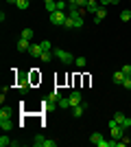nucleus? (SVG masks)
<instances>
[{
  "label": "nucleus",
  "instance_id": "6",
  "mask_svg": "<svg viewBox=\"0 0 131 147\" xmlns=\"http://www.w3.org/2000/svg\"><path fill=\"white\" fill-rule=\"evenodd\" d=\"M33 57H42V53H44V44L39 42V44H31V51H29Z\"/></svg>",
  "mask_w": 131,
  "mask_h": 147
},
{
  "label": "nucleus",
  "instance_id": "13",
  "mask_svg": "<svg viewBox=\"0 0 131 147\" xmlns=\"http://www.w3.org/2000/svg\"><path fill=\"white\" fill-rule=\"evenodd\" d=\"M44 143H46V138H44L42 134H37L35 138H33V145H35V147H44Z\"/></svg>",
  "mask_w": 131,
  "mask_h": 147
},
{
  "label": "nucleus",
  "instance_id": "8",
  "mask_svg": "<svg viewBox=\"0 0 131 147\" xmlns=\"http://www.w3.org/2000/svg\"><path fill=\"white\" fill-rule=\"evenodd\" d=\"M105 16H107L105 7H98V11L94 13V22H96V24H98V22H103V20H105Z\"/></svg>",
  "mask_w": 131,
  "mask_h": 147
},
{
  "label": "nucleus",
  "instance_id": "18",
  "mask_svg": "<svg viewBox=\"0 0 131 147\" xmlns=\"http://www.w3.org/2000/svg\"><path fill=\"white\" fill-rule=\"evenodd\" d=\"M33 35H35L33 29H24V31H22V37H24V40H33Z\"/></svg>",
  "mask_w": 131,
  "mask_h": 147
},
{
  "label": "nucleus",
  "instance_id": "33",
  "mask_svg": "<svg viewBox=\"0 0 131 147\" xmlns=\"http://www.w3.org/2000/svg\"><path fill=\"white\" fill-rule=\"evenodd\" d=\"M90 2H98V0H87V5H90Z\"/></svg>",
  "mask_w": 131,
  "mask_h": 147
},
{
  "label": "nucleus",
  "instance_id": "15",
  "mask_svg": "<svg viewBox=\"0 0 131 147\" xmlns=\"http://www.w3.org/2000/svg\"><path fill=\"white\" fill-rule=\"evenodd\" d=\"M15 5H18V9H22V11H24V9H29V5H31V0H18Z\"/></svg>",
  "mask_w": 131,
  "mask_h": 147
},
{
  "label": "nucleus",
  "instance_id": "24",
  "mask_svg": "<svg viewBox=\"0 0 131 147\" xmlns=\"http://www.w3.org/2000/svg\"><path fill=\"white\" fill-rule=\"evenodd\" d=\"M59 108H70V99H68V97H61V101H59Z\"/></svg>",
  "mask_w": 131,
  "mask_h": 147
},
{
  "label": "nucleus",
  "instance_id": "1",
  "mask_svg": "<svg viewBox=\"0 0 131 147\" xmlns=\"http://www.w3.org/2000/svg\"><path fill=\"white\" fill-rule=\"evenodd\" d=\"M53 53H55V57L61 61V64H66V66H68V64H74V55H70V53H66V51L53 49Z\"/></svg>",
  "mask_w": 131,
  "mask_h": 147
},
{
  "label": "nucleus",
  "instance_id": "28",
  "mask_svg": "<svg viewBox=\"0 0 131 147\" xmlns=\"http://www.w3.org/2000/svg\"><path fill=\"white\" fill-rule=\"evenodd\" d=\"M122 88H127V90H131V77H125V81H122Z\"/></svg>",
  "mask_w": 131,
  "mask_h": 147
},
{
  "label": "nucleus",
  "instance_id": "12",
  "mask_svg": "<svg viewBox=\"0 0 131 147\" xmlns=\"http://www.w3.org/2000/svg\"><path fill=\"white\" fill-rule=\"evenodd\" d=\"M53 57H55V53H53V51H44L39 59H42L44 64H48V61H53Z\"/></svg>",
  "mask_w": 131,
  "mask_h": 147
},
{
  "label": "nucleus",
  "instance_id": "20",
  "mask_svg": "<svg viewBox=\"0 0 131 147\" xmlns=\"http://www.w3.org/2000/svg\"><path fill=\"white\" fill-rule=\"evenodd\" d=\"M63 29H74V20L70 18V16L66 18V22H63Z\"/></svg>",
  "mask_w": 131,
  "mask_h": 147
},
{
  "label": "nucleus",
  "instance_id": "34",
  "mask_svg": "<svg viewBox=\"0 0 131 147\" xmlns=\"http://www.w3.org/2000/svg\"><path fill=\"white\" fill-rule=\"evenodd\" d=\"M7 2H18V0H7Z\"/></svg>",
  "mask_w": 131,
  "mask_h": 147
},
{
  "label": "nucleus",
  "instance_id": "4",
  "mask_svg": "<svg viewBox=\"0 0 131 147\" xmlns=\"http://www.w3.org/2000/svg\"><path fill=\"white\" fill-rule=\"evenodd\" d=\"M70 108H72V105H79V103H83V94H81V92H72V94H70Z\"/></svg>",
  "mask_w": 131,
  "mask_h": 147
},
{
  "label": "nucleus",
  "instance_id": "29",
  "mask_svg": "<svg viewBox=\"0 0 131 147\" xmlns=\"http://www.w3.org/2000/svg\"><path fill=\"white\" fill-rule=\"evenodd\" d=\"M44 147H57V141H48V138H46V143H44Z\"/></svg>",
  "mask_w": 131,
  "mask_h": 147
},
{
  "label": "nucleus",
  "instance_id": "3",
  "mask_svg": "<svg viewBox=\"0 0 131 147\" xmlns=\"http://www.w3.org/2000/svg\"><path fill=\"white\" fill-rule=\"evenodd\" d=\"M90 141H92V145H98V147H109V141H105V138H103V134H98V132H94V134L90 136Z\"/></svg>",
  "mask_w": 131,
  "mask_h": 147
},
{
  "label": "nucleus",
  "instance_id": "21",
  "mask_svg": "<svg viewBox=\"0 0 131 147\" xmlns=\"http://www.w3.org/2000/svg\"><path fill=\"white\" fill-rule=\"evenodd\" d=\"M11 117V110H9V108H2V110H0V119H9Z\"/></svg>",
  "mask_w": 131,
  "mask_h": 147
},
{
  "label": "nucleus",
  "instance_id": "30",
  "mask_svg": "<svg viewBox=\"0 0 131 147\" xmlns=\"http://www.w3.org/2000/svg\"><path fill=\"white\" fill-rule=\"evenodd\" d=\"M63 9H66V2H63V0H59V2H57V11H63Z\"/></svg>",
  "mask_w": 131,
  "mask_h": 147
},
{
  "label": "nucleus",
  "instance_id": "26",
  "mask_svg": "<svg viewBox=\"0 0 131 147\" xmlns=\"http://www.w3.org/2000/svg\"><path fill=\"white\" fill-rule=\"evenodd\" d=\"M120 125H122V127H125V129H129V127H131V119H129V117H125V119H122V123H120Z\"/></svg>",
  "mask_w": 131,
  "mask_h": 147
},
{
  "label": "nucleus",
  "instance_id": "5",
  "mask_svg": "<svg viewBox=\"0 0 131 147\" xmlns=\"http://www.w3.org/2000/svg\"><path fill=\"white\" fill-rule=\"evenodd\" d=\"M85 108H87V103H85V101H83V103H79V105H72V114H74V119L83 117V112H85Z\"/></svg>",
  "mask_w": 131,
  "mask_h": 147
},
{
  "label": "nucleus",
  "instance_id": "2",
  "mask_svg": "<svg viewBox=\"0 0 131 147\" xmlns=\"http://www.w3.org/2000/svg\"><path fill=\"white\" fill-rule=\"evenodd\" d=\"M66 18H68V16H66L63 11H55V13H50V22H53L55 26H63Z\"/></svg>",
  "mask_w": 131,
  "mask_h": 147
},
{
  "label": "nucleus",
  "instance_id": "31",
  "mask_svg": "<svg viewBox=\"0 0 131 147\" xmlns=\"http://www.w3.org/2000/svg\"><path fill=\"white\" fill-rule=\"evenodd\" d=\"M44 44V51H53V46H50V42H42Z\"/></svg>",
  "mask_w": 131,
  "mask_h": 147
},
{
  "label": "nucleus",
  "instance_id": "11",
  "mask_svg": "<svg viewBox=\"0 0 131 147\" xmlns=\"http://www.w3.org/2000/svg\"><path fill=\"white\" fill-rule=\"evenodd\" d=\"M0 127L5 129V132H9V129L13 127V123H11V117H9V119H0Z\"/></svg>",
  "mask_w": 131,
  "mask_h": 147
},
{
  "label": "nucleus",
  "instance_id": "27",
  "mask_svg": "<svg viewBox=\"0 0 131 147\" xmlns=\"http://www.w3.org/2000/svg\"><path fill=\"white\" fill-rule=\"evenodd\" d=\"M120 70H122V73H125L127 77H131V64H125V66L120 68Z\"/></svg>",
  "mask_w": 131,
  "mask_h": 147
},
{
  "label": "nucleus",
  "instance_id": "9",
  "mask_svg": "<svg viewBox=\"0 0 131 147\" xmlns=\"http://www.w3.org/2000/svg\"><path fill=\"white\" fill-rule=\"evenodd\" d=\"M112 136H114V138H122V136H125V127H122V125L112 127Z\"/></svg>",
  "mask_w": 131,
  "mask_h": 147
},
{
  "label": "nucleus",
  "instance_id": "19",
  "mask_svg": "<svg viewBox=\"0 0 131 147\" xmlns=\"http://www.w3.org/2000/svg\"><path fill=\"white\" fill-rule=\"evenodd\" d=\"M120 20H122V22H127V20H131V9H125V11L120 13Z\"/></svg>",
  "mask_w": 131,
  "mask_h": 147
},
{
  "label": "nucleus",
  "instance_id": "10",
  "mask_svg": "<svg viewBox=\"0 0 131 147\" xmlns=\"http://www.w3.org/2000/svg\"><path fill=\"white\" fill-rule=\"evenodd\" d=\"M125 77H127V75L122 73V70H116V73L112 75V79H114V84H122V81H125Z\"/></svg>",
  "mask_w": 131,
  "mask_h": 147
},
{
  "label": "nucleus",
  "instance_id": "23",
  "mask_svg": "<svg viewBox=\"0 0 131 147\" xmlns=\"http://www.w3.org/2000/svg\"><path fill=\"white\" fill-rule=\"evenodd\" d=\"M74 64H76L79 68H83V66L87 64V59H85V57H76V59H74Z\"/></svg>",
  "mask_w": 131,
  "mask_h": 147
},
{
  "label": "nucleus",
  "instance_id": "25",
  "mask_svg": "<svg viewBox=\"0 0 131 147\" xmlns=\"http://www.w3.org/2000/svg\"><path fill=\"white\" fill-rule=\"evenodd\" d=\"M122 119H125V114H122V112H116V114H114V121L118 123V125L122 123Z\"/></svg>",
  "mask_w": 131,
  "mask_h": 147
},
{
  "label": "nucleus",
  "instance_id": "7",
  "mask_svg": "<svg viewBox=\"0 0 131 147\" xmlns=\"http://www.w3.org/2000/svg\"><path fill=\"white\" fill-rule=\"evenodd\" d=\"M18 51L20 53H29V51H31V40H24V37H22L18 42Z\"/></svg>",
  "mask_w": 131,
  "mask_h": 147
},
{
  "label": "nucleus",
  "instance_id": "35",
  "mask_svg": "<svg viewBox=\"0 0 131 147\" xmlns=\"http://www.w3.org/2000/svg\"><path fill=\"white\" fill-rule=\"evenodd\" d=\"M44 2H53V0H44Z\"/></svg>",
  "mask_w": 131,
  "mask_h": 147
},
{
  "label": "nucleus",
  "instance_id": "14",
  "mask_svg": "<svg viewBox=\"0 0 131 147\" xmlns=\"http://www.w3.org/2000/svg\"><path fill=\"white\" fill-rule=\"evenodd\" d=\"M9 145H13L11 138L9 136H0V147H9Z\"/></svg>",
  "mask_w": 131,
  "mask_h": 147
},
{
  "label": "nucleus",
  "instance_id": "17",
  "mask_svg": "<svg viewBox=\"0 0 131 147\" xmlns=\"http://www.w3.org/2000/svg\"><path fill=\"white\" fill-rule=\"evenodd\" d=\"M70 7H79V9H85V7H87V0H74V2H72Z\"/></svg>",
  "mask_w": 131,
  "mask_h": 147
},
{
  "label": "nucleus",
  "instance_id": "16",
  "mask_svg": "<svg viewBox=\"0 0 131 147\" xmlns=\"http://www.w3.org/2000/svg\"><path fill=\"white\" fill-rule=\"evenodd\" d=\"M46 11H48V13L57 11V2H55V0H53V2H46Z\"/></svg>",
  "mask_w": 131,
  "mask_h": 147
},
{
  "label": "nucleus",
  "instance_id": "32",
  "mask_svg": "<svg viewBox=\"0 0 131 147\" xmlns=\"http://www.w3.org/2000/svg\"><path fill=\"white\" fill-rule=\"evenodd\" d=\"M120 0H109V5H118Z\"/></svg>",
  "mask_w": 131,
  "mask_h": 147
},
{
  "label": "nucleus",
  "instance_id": "22",
  "mask_svg": "<svg viewBox=\"0 0 131 147\" xmlns=\"http://www.w3.org/2000/svg\"><path fill=\"white\" fill-rule=\"evenodd\" d=\"M20 90H22V92H29V90H31V84H29V81H22V84H20Z\"/></svg>",
  "mask_w": 131,
  "mask_h": 147
}]
</instances>
